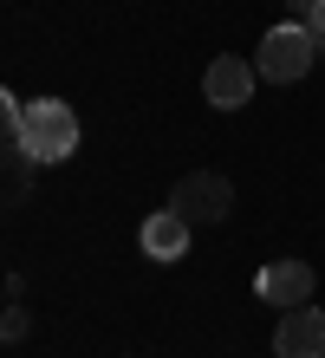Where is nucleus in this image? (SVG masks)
I'll list each match as a JSON object with an SVG mask.
<instances>
[{
  "label": "nucleus",
  "instance_id": "obj_1",
  "mask_svg": "<svg viewBox=\"0 0 325 358\" xmlns=\"http://www.w3.org/2000/svg\"><path fill=\"white\" fill-rule=\"evenodd\" d=\"M20 143L33 150L39 170L78 157V111H72L65 98H33V104H27V124H20Z\"/></svg>",
  "mask_w": 325,
  "mask_h": 358
},
{
  "label": "nucleus",
  "instance_id": "obj_2",
  "mask_svg": "<svg viewBox=\"0 0 325 358\" xmlns=\"http://www.w3.org/2000/svg\"><path fill=\"white\" fill-rule=\"evenodd\" d=\"M254 66H260V78H267V85H299V78L319 66L312 27H306V20H287V27H273L267 39H260Z\"/></svg>",
  "mask_w": 325,
  "mask_h": 358
},
{
  "label": "nucleus",
  "instance_id": "obj_3",
  "mask_svg": "<svg viewBox=\"0 0 325 358\" xmlns=\"http://www.w3.org/2000/svg\"><path fill=\"white\" fill-rule=\"evenodd\" d=\"M312 287H319V273H312L306 261H267V267L254 273V300L273 306V313L312 306Z\"/></svg>",
  "mask_w": 325,
  "mask_h": 358
},
{
  "label": "nucleus",
  "instance_id": "obj_4",
  "mask_svg": "<svg viewBox=\"0 0 325 358\" xmlns=\"http://www.w3.org/2000/svg\"><path fill=\"white\" fill-rule=\"evenodd\" d=\"M254 85H260V66L241 59V52L208 59V72H202V98L215 104V111H241V104H254Z\"/></svg>",
  "mask_w": 325,
  "mask_h": 358
},
{
  "label": "nucleus",
  "instance_id": "obj_5",
  "mask_svg": "<svg viewBox=\"0 0 325 358\" xmlns=\"http://www.w3.org/2000/svg\"><path fill=\"white\" fill-rule=\"evenodd\" d=\"M169 208L189 215V222H222L234 208V182L215 176V170H195V176H182L176 189H169Z\"/></svg>",
  "mask_w": 325,
  "mask_h": 358
},
{
  "label": "nucleus",
  "instance_id": "obj_6",
  "mask_svg": "<svg viewBox=\"0 0 325 358\" xmlns=\"http://www.w3.org/2000/svg\"><path fill=\"white\" fill-rule=\"evenodd\" d=\"M189 235H195V222L189 215H176V208H157V215H143V228H137V248H143V261H182L189 255Z\"/></svg>",
  "mask_w": 325,
  "mask_h": 358
},
{
  "label": "nucleus",
  "instance_id": "obj_7",
  "mask_svg": "<svg viewBox=\"0 0 325 358\" xmlns=\"http://www.w3.org/2000/svg\"><path fill=\"white\" fill-rule=\"evenodd\" d=\"M273 352L280 358H325V313L319 306H293L273 326Z\"/></svg>",
  "mask_w": 325,
  "mask_h": 358
},
{
  "label": "nucleus",
  "instance_id": "obj_8",
  "mask_svg": "<svg viewBox=\"0 0 325 358\" xmlns=\"http://www.w3.org/2000/svg\"><path fill=\"white\" fill-rule=\"evenodd\" d=\"M27 170H33V150L27 143H7V202L27 196Z\"/></svg>",
  "mask_w": 325,
  "mask_h": 358
},
{
  "label": "nucleus",
  "instance_id": "obj_9",
  "mask_svg": "<svg viewBox=\"0 0 325 358\" xmlns=\"http://www.w3.org/2000/svg\"><path fill=\"white\" fill-rule=\"evenodd\" d=\"M280 7H287V13H293V20H312V13H319V7H325V0H280Z\"/></svg>",
  "mask_w": 325,
  "mask_h": 358
},
{
  "label": "nucleus",
  "instance_id": "obj_10",
  "mask_svg": "<svg viewBox=\"0 0 325 358\" xmlns=\"http://www.w3.org/2000/svg\"><path fill=\"white\" fill-rule=\"evenodd\" d=\"M306 27H312V46H319V59H325V7H319V13L306 20Z\"/></svg>",
  "mask_w": 325,
  "mask_h": 358
}]
</instances>
